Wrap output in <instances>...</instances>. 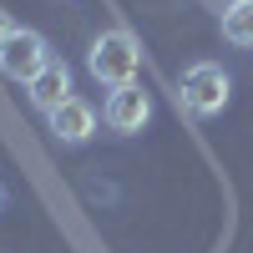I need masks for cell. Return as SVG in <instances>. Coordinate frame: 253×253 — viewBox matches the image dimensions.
Listing matches in <instances>:
<instances>
[{
  "label": "cell",
  "mask_w": 253,
  "mask_h": 253,
  "mask_svg": "<svg viewBox=\"0 0 253 253\" xmlns=\"http://www.w3.org/2000/svg\"><path fill=\"white\" fill-rule=\"evenodd\" d=\"M137 66H142V46L126 26H112L91 41L86 51V71L101 81V86H132L137 81Z\"/></svg>",
  "instance_id": "cell-1"
},
{
  "label": "cell",
  "mask_w": 253,
  "mask_h": 253,
  "mask_svg": "<svg viewBox=\"0 0 253 253\" xmlns=\"http://www.w3.org/2000/svg\"><path fill=\"white\" fill-rule=\"evenodd\" d=\"M182 107L193 117H218L228 107V96H233V81H228V71L218 66V61H193V66L182 71Z\"/></svg>",
  "instance_id": "cell-2"
},
{
  "label": "cell",
  "mask_w": 253,
  "mask_h": 253,
  "mask_svg": "<svg viewBox=\"0 0 253 253\" xmlns=\"http://www.w3.org/2000/svg\"><path fill=\"white\" fill-rule=\"evenodd\" d=\"M51 61H56V56H51V46H46V36L15 26V36L0 46V76H10V81H36Z\"/></svg>",
  "instance_id": "cell-3"
},
{
  "label": "cell",
  "mask_w": 253,
  "mask_h": 253,
  "mask_svg": "<svg viewBox=\"0 0 253 253\" xmlns=\"http://www.w3.org/2000/svg\"><path fill=\"white\" fill-rule=\"evenodd\" d=\"M101 122H107L112 132H122V137H137L142 126L152 122V96H147L137 81L132 86H112L107 107H101Z\"/></svg>",
  "instance_id": "cell-4"
},
{
  "label": "cell",
  "mask_w": 253,
  "mask_h": 253,
  "mask_svg": "<svg viewBox=\"0 0 253 253\" xmlns=\"http://www.w3.org/2000/svg\"><path fill=\"white\" fill-rule=\"evenodd\" d=\"M46 122H51V137H56L61 147H81V142L96 132V107H91V101H81V96H66Z\"/></svg>",
  "instance_id": "cell-5"
},
{
  "label": "cell",
  "mask_w": 253,
  "mask_h": 253,
  "mask_svg": "<svg viewBox=\"0 0 253 253\" xmlns=\"http://www.w3.org/2000/svg\"><path fill=\"white\" fill-rule=\"evenodd\" d=\"M26 96H31V107H36L41 117H51L61 101L71 96V66H66V61H51L36 81H26Z\"/></svg>",
  "instance_id": "cell-6"
},
{
  "label": "cell",
  "mask_w": 253,
  "mask_h": 253,
  "mask_svg": "<svg viewBox=\"0 0 253 253\" xmlns=\"http://www.w3.org/2000/svg\"><path fill=\"white\" fill-rule=\"evenodd\" d=\"M223 41L238 51H253V0H228L223 10Z\"/></svg>",
  "instance_id": "cell-7"
},
{
  "label": "cell",
  "mask_w": 253,
  "mask_h": 253,
  "mask_svg": "<svg viewBox=\"0 0 253 253\" xmlns=\"http://www.w3.org/2000/svg\"><path fill=\"white\" fill-rule=\"evenodd\" d=\"M10 36H15V20H10L5 10H0V46H5V41H10Z\"/></svg>",
  "instance_id": "cell-8"
},
{
  "label": "cell",
  "mask_w": 253,
  "mask_h": 253,
  "mask_svg": "<svg viewBox=\"0 0 253 253\" xmlns=\"http://www.w3.org/2000/svg\"><path fill=\"white\" fill-rule=\"evenodd\" d=\"M0 208H5V187H0Z\"/></svg>",
  "instance_id": "cell-9"
}]
</instances>
